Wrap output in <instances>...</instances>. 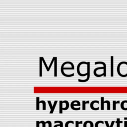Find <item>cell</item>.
<instances>
[{
  "label": "cell",
  "mask_w": 127,
  "mask_h": 127,
  "mask_svg": "<svg viewBox=\"0 0 127 127\" xmlns=\"http://www.w3.org/2000/svg\"><path fill=\"white\" fill-rule=\"evenodd\" d=\"M70 123H71L72 124H74V122L72 121H68L67 122H66L65 123V127H69L68 126V125L70 124Z\"/></svg>",
  "instance_id": "obj_23"
},
{
  "label": "cell",
  "mask_w": 127,
  "mask_h": 127,
  "mask_svg": "<svg viewBox=\"0 0 127 127\" xmlns=\"http://www.w3.org/2000/svg\"><path fill=\"white\" fill-rule=\"evenodd\" d=\"M64 103L65 104V107L64 108H63V110H67L69 108V102L67 100H64L63 101V103Z\"/></svg>",
  "instance_id": "obj_13"
},
{
  "label": "cell",
  "mask_w": 127,
  "mask_h": 127,
  "mask_svg": "<svg viewBox=\"0 0 127 127\" xmlns=\"http://www.w3.org/2000/svg\"><path fill=\"white\" fill-rule=\"evenodd\" d=\"M104 123V122L102 121H98L97 122H96L95 123V127H99V124H103Z\"/></svg>",
  "instance_id": "obj_21"
},
{
  "label": "cell",
  "mask_w": 127,
  "mask_h": 127,
  "mask_svg": "<svg viewBox=\"0 0 127 127\" xmlns=\"http://www.w3.org/2000/svg\"><path fill=\"white\" fill-rule=\"evenodd\" d=\"M120 103V101H116L115 100L113 101V110H116V104H119Z\"/></svg>",
  "instance_id": "obj_14"
},
{
  "label": "cell",
  "mask_w": 127,
  "mask_h": 127,
  "mask_svg": "<svg viewBox=\"0 0 127 127\" xmlns=\"http://www.w3.org/2000/svg\"><path fill=\"white\" fill-rule=\"evenodd\" d=\"M87 63L88 62H81L80 63H79L77 66V68H76V70H77V74L79 75V76H86V75H87V73H84V74H81L80 72V66L82 64H87Z\"/></svg>",
  "instance_id": "obj_2"
},
{
  "label": "cell",
  "mask_w": 127,
  "mask_h": 127,
  "mask_svg": "<svg viewBox=\"0 0 127 127\" xmlns=\"http://www.w3.org/2000/svg\"><path fill=\"white\" fill-rule=\"evenodd\" d=\"M42 58H39V76H42Z\"/></svg>",
  "instance_id": "obj_6"
},
{
  "label": "cell",
  "mask_w": 127,
  "mask_h": 127,
  "mask_svg": "<svg viewBox=\"0 0 127 127\" xmlns=\"http://www.w3.org/2000/svg\"><path fill=\"white\" fill-rule=\"evenodd\" d=\"M115 123L117 124V127H120V124L122 123L123 122L121 121H120V118H117V121L115 122Z\"/></svg>",
  "instance_id": "obj_19"
},
{
  "label": "cell",
  "mask_w": 127,
  "mask_h": 127,
  "mask_svg": "<svg viewBox=\"0 0 127 127\" xmlns=\"http://www.w3.org/2000/svg\"><path fill=\"white\" fill-rule=\"evenodd\" d=\"M83 122L82 121H75V127H79V124H82Z\"/></svg>",
  "instance_id": "obj_25"
},
{
  "label": "cell",
  "mask_w": 127,
  "mask_h": 127,
  "mask_svg": "<svg viewBox=\"0 0 127 127\" xmlns=\"http://www.w3.org/2000/svg\"><path fill=\"white\" fill-rule=\"evenodd\" d=\"M87 77L85 79H78V81L80 82H87L90 78V62H88L87 64Z\"/></svg>",
  "instance_id": "obj_1"
},
{
  "label": "cell",
  "mask_w": 127,
  "mask_h": 127,
  "mask_svg": "<svg viewBox=\"0 0 127 127\" xmlns=\"http://www.w3.org/2000/svg\"><path fill=\"white\" fill-rule=\"evenodd\" d=\"M46 124H48V125H49V127H52V122L50 121H46Z\"/></svg>",
  "instance_id": "obj_28"
},
{
  "label": "cell",
  "mask_w": 127,
  "mask_h": 127,
  "mask_svg": "<svg viewBox=\"0 0 127 127\" xmlns=\"http://www.w3.org/2000/svg\"><path fill=\"white\" fill-rule=\"evenodd\" d=\"M89 103V101H85L84 100L82 101V110H85L86 108H85V105L86 104H88Z\"/></svg>",
  "instance_id": "obj_17"
},
{
  "label": "cell",
  "mask_w": 127,
  "mask_h": 127,
  "mask_svg": "<svg viewBox=\"0 0 127 127\" xmlns=\"http://www.w3.org/2000/svg\"><path fill=\"white\" fill-rule=\"evenodd\" d=\"M104 103H107V110H110V102L108 100H106L104 101Z\"/></svg>",
  "instance_id": "obj_20"
},
{
  "label": "cell",
  "mask_w": 127,
  "mask_h": 127,
  "mask_svg": "<svg viewBox=\"0 0 127 127\" xmlns=\"http://www.w3.org/2000/svg\"><path fill=\"white\" fill-rule=\"evenodd\" d=\"M58 103V101L56 100V101H55L54 102V104H53V108L51 110H50V114H53L54 111V110L55 109V107H56V106L57 105Z\"/></svg>",
  "instance_id": "obj_16"
},
{
  "label": "cell",
  "mask_w": 127,
  "mask_h": 127,
  "mask_svg": "<svg viewBox=\"0 0 127 127\" xmlns=\"http://www.w3.org/2000/svg\"><path fill=\"white\" fill-rule=\"evenodd\" d=\"M83 127H94V124L90 121H86L83 123Z\"/></svg>",
  "instance_id": "obj_5"
},
{
  "label": "cell",
  "mask_w": 127,
  "mask_h": 127,
  "mask_svg": "<svg viewBox=\"0 0 127 127\" xmlns=\"http://www.w3.org/2000/svg\"><path fill=\"white\" fill-rule=\"evenodd\" d=\"M40 98L39 97H36V110H40Z\"/></svg>",
  "instance_id": "obj_12"
},
{
  "label": "cell",
  "mask_w": 127,
  "mask_h": 127,
  "mask_svg": "<svg viewBox=\"0 0 127 127\" xmlns=\"http://www.w3.org/2000/svg\"><path fill=\"white\" fill-rule=\"evenodd\" d=\"M94 103H97V104H99V101L98 100H94V101H92L90 104V108L93 110H98L99 109V108L98 107L97 108H95L94 107Z\"/></svg>",
  "instance_id": "obj_4"
},
{
  "label": "cell",
  "mask_w": 127,
  "mask_h": 127,
  "mask_svg": "<svg viewBox=\"0 0 127 127\" xmlns=\"http://www.w3.org/2000/svg\"><path fill=\"white\" fill-rule=\"evenodd\" d=\"M40 121H36V127H40Z\"/></svg>",
  "instance_id": "obj_29"
},
{
  "label": "cell",
  "mask_w": 127,
  "mask_h": 127,
  "mask_svg": "<svg viewBox=\"0 0 127 127\" xmlns=\"http://www.w3.org/2000/svg\"><path fill=\"white\" fill-rule=\"evenodd\" d=\"M54 76H57V58L55 57L54 60Z\"/></svg>",
  "instance_id": "obj_8"
},
{
  "label": "cell",
  "mask_w": 127,
  "mask_h": 127,
  "mask_svg": "<svg viewBox=\"0 0 127 127\" xmlns=\"http://www.w3.org/2000/svg\"><path fill=\"white\" fill-rule=\"evenodd\" d=\"M40 103H42V110H46V102L44 100H41L40 101Z\"/></svg>",
  "instance_id": "obj_18"
},
{
  "label": "cell",
  "mask_w": 127,
  "mask_h": 127,
  "mask_svg": "<svg viewBox=\"0 0 127 127\" xmlns=\"http://www.w3.org/2000/svg\"><path fill=\"white\" fill-rule=\"evenodd\" d=\"M121 108L123 110H127V100H124L121 102Z\"/></svg>",
  "instance_id": "obj_7"
},
{
  "label": "cell",
  "mask_w": 127,
  "mask_h": 127,
  "mask_svg": "<svg viewBox=\"0 0 127 127\" xmlns=\"http://www.w3.org/2000/svg\"><path fill=\"white\" fill-rule=\"evenodd\" d=\"M124 127H127V121H125L124 122Z\"/></svg>",
  "instance_id": "obj_30"
},
{
  "label": "cell",
  "mask_w": 127,
  "mask_h": 127,
  "mask_svg": "<svg viewBox=\"0 0 127 127\" xmlns=\"http://www.w3.org/2000/svg\"><path fill=\"white\" fill-rule=\"evenodd\" d=\"M41 58H42V62H43V63H44V65H45V67H46V69L47 71H48V66H47V64H46V62H45V61L44 58L42 57Z\"/></svg>",
  "instance_id": "obj_24"
},
{
  "label": "cell",
  "mask_w": 127,
  "mask_h": 127,
  "mask_svg": "<svg viewBox=\"0 0 127 127\" xmlns=\"http://www.w3.org/2000/svg\"><path fill=\"white\" fill-rule=\"evenodd\" d=\"M63 101H60L59 102V113L60 114H62L63 113Z\"/></svg>",
  "instance_id": "obj_9"
},
{
  "label": "cell",
  "mask_w": 127,
  "mask_h": 127,
  "mask_svg": "<svg viewBox=\"0 0 127 127\" xmlns=\"http://www.w3.org/2000/svg\"><path fill=\"white\" fill-rule=\"evenodd\" d=\"M101 110H104V97H101Z\"/></svg>",
  "instance_id": "obj_11"
},
{
  "label": "cell",
  "mask_w": 127,
  "mask_h": 127,
  "mask_svg": "<svg viewBox=\"0 0 127 127\" xmlns=\"http://www.w3.org/2000/svg\"><path fill=\"white\" fill-rule=\"evenodd\" d=\"M55 58V57H54L53 58V59H52V61H51V63L50 64L49 66V67H48V70L47 71H50V68H51V66H52V65L53 62H54Z\"/></svg>",
  "instance_id": "obj_22"
},
{
  "label": "cell",
  "mask_w": 127,
  "mask_h": 127,
  "mask_svg": "<svg viewBox=\"0 0 127 127\" xmlns=\"http://www.w3.org/2000/svg\"><path fill=\"white\" fill-rule=\"evenodd\" d=\"M54 123H59L54 126V127H63V123L61 121H56L54 122Z\"/></svg>",
  "instance_id": "obj_10"
},
{
  "label": "cell",
  "mask_w": 127,
  "mask_h": 127,
  "mask_svg": "<svg viewBox=\"0 0 127 127\" xmlns=\"http://www.w3.org/2000/svg\"><path fill=\"white\" fill-rule=\"evenodd\" d=\"M48 104H49V107H50V110H51L52 109V108H53V105H52V104L51 101L50 100L48 101Z\"/></svg>",
  "instance_id": "obj_26"
},
{
  "label": "cell",
  "mask_w": 127,
  "mask_h": 127,
  "mask_svg": "<svg viewBox=\"0 0 127 127\" xmlns=\"http://www.w3.org/2000/svg\"><path fill=\"white\" fill-rule=\"evenodd\" d=\"M40 122V124H42V127H46V122H44V121H41Z\"/></svg>",
  "instance_id": "obj_27"
},
{
  "label": "cell",
  "mask_w": 127,
  "mask_h": 127,
  "mask_svg": "<svg viewBox=\"0 0 127 127\" xmlns=\"http://www.w3.org/2000/svg\"><path fill=\"white\" fill-rule=\"evenodd\" d=\"M114 76V57L111 56V76Z\"/></svg>",
  "instance_id": "obj_3"
},
{
  "label": "cell",
  "mask_w": 127,
  "mask_h": 127,
  "mask_svg": "<svg viewBox=\"0 0 127 127\" xmlns=\"http://www.w3.org/2000/svg\"><path fill=\"white\" fill-rule=\"evenodd\" d=\"M124 120H127V118H124Z\"/></svg>",
  "instance_id": "obj_31"
},
{
  "label": "cell",
  "mask_w": 127,
  "mask_h": 127,
  "mask_svg": "<svg viewBox=\"0 0 127 127\" xmlns=\"http://www.w3.org/2000/svg\"><path fill=\"white\" fill-rule=\"evenodd\" d=\"M104 123H105L106 126V127H113V126H114V124H115V121H112V122H111V123L110 126H109V123H108V121H105V122H104Z\"/></svg>",
  "instance_id": "obj_15"
}]
</instances>
